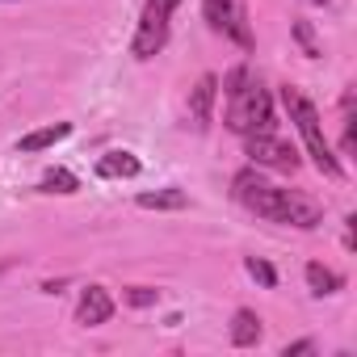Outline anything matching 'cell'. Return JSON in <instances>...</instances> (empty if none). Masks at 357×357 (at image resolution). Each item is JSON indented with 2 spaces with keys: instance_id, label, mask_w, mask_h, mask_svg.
<instances>
[{
  "instance_id": "cell-7",
  "label": "cell",
  "mask_w": 357,
  "mask_h": 357,
  "mask_svg": "<svg viewBox=\"0 0 357 357\" xmlns=\"http://www.w3.org/2000/svg\"><path fill=\"white\" fill-rule=\"evenodd\" d=\"M109 315H114V298H109L105 286H89V290H80L76 324H84V328H101V324H109Z\"/></svg>"
},
{
  "instance_id": "cell-11",
  "label": "cell",
  "mask_w": 357,
  "mask_h": 357,
  "mask_svg": "<svg viewBox=\"0 0 357 357\" xmlns=\"http://www.w3.org/2000/svg\"><path fill=\"white\" fill-rule=\"evenodd\" d=\"M307 286H311V294H336V290H344V278L336 273V269H328V265H319V261H311L307 265Z\"/></svg>"
},
{
  "instance_id": "cell-17",
  "label": "cell",
  "mask_w": 357,
  "mask_h": 357,
  "mask_svg": "<svg viewBox=\"0 0 357 357\" xmlns=\"http://www.w3.org/2000/svg\"><path fill=\"white\" fill-rule=\"evenodd\" d=\"M294 353H315V340H294L282 349V357H294Z\"/></svg>"
},
{
  "instance_id": "cell-3",
  "label": "cell",
  "mask_w": 357,
  "mask_h": 357,
  "mask_svg": "<svg viewBox=\"0 0 357 357\" xmlns=\"http://www.w3.org/2000/svg\"><path fill=\"white\" fill-rule=\"evenodd\" d=\"M282 105H286V114H290V122L298 126V135H303V143H307V155H311V164L324 172V176H344V168H340V160L332 155V147H328V139H324V122H319V109L298 93V89H282Z\"/></svg>"
},
{
  "instance_id": "cell-15",
  "label": "cell",
  "mask_w": 357,
  "mask_h": 357,
  "mask_svg": "<svg viewBox=\"0 0 357 357\" xmlns=\"http://www.w3.org/2000/svg\"><path fill=\"white\" fill-rule=\"evenodd\" d=\"M248 273H252L261 286H278V273H273V265H269V261H261V257H248Z\"/></svg>"
},
{
  "instance_id": "cell-14",
  "label": "cell",
  "mask_w": 357,
  "mask_h": 357,
  "mask_svg": "<svg viewBox=\"0 0 357 357\" xmlns=\"http://www.w3.org/2000/svg\"><path fill=\"white\" fill-rule=\"evenodd\" d=\"M38 190L43 194H76L80 181H76V172H68V168H51L43 181H38Z\"/></svg>"
},
{
  "instance_id": "cell-8",
  "label": "cell",
  "mask_w": 357,
  "mask_h": 357,
  "mask_svg": "<svg viewBox=\"0 0 357 357\" xmlns=\"http://www.w3.org/2000/svg\"><path fill=\"white\" fill-rule=\"evenodd\" d=\"M215 97H219V80H215V76H202V80L194 84V93H190V118H194V126H198V130H206V126H211Z\"/></svg>"
},
{
  "instance_id": "cell-9",
  "label": "cell",
  "mask_w": 357,
  "mask_h": 357,
  "mask_svg": "<svg viewBox=\"0 0 357 357\" xmlns=\"http://www.w3.org/2000/svg\"><path fill=\"white\" fill-rule=\"evenodd\" d=\"M139 155H130V151H105L101 160H97V176H105V181H122V176H139Z\"/></svg>"
},
{
  "instance_id": "cell-18",
  "label": "cell",
  "mask_w": 357,
  "mask_h": 357,
  "mask_svg": "<svg viewBox=\"0 0 357 357\" xmlns=\"http://www.w3.org/2000/svg\"><path fill=\"white\" fill-rule=\"evenodd\" d=\"M298 43L307 47V55H311V59L319 55V51H315V43H311V30H307V26H298Z\"/></svg>"
},
{
  "instance_id": "cell-19",
  "label": "cell",
  "mask_w": 357,
  "mask_h": 357,
  "mask_svg": "<svg viewBox=\"0 0 357 357\" xmlns=\"http://www.w3.org/2000/svg\"><path fill=\"white\" fill-rule=\"evenodd\" d=\"M315 5H328V0H315Z\"/></svg>"
},
{
  "instance_id": "cell-1",
  "label": "cell",
  "mask_w": 357,
  "mask_h": 357,
  "mask_svg": "<svg viewBox=\"0 0 357 357\" xmlns=\"http://www.w3.org/2000/svg\"><path fill=\"white\" fill-rule=\"evenodd\" d=\"M231 185H236V202H240L244 211H252L257 219H265V223H282V227H298V231H315V227L324 223V211H319L311 198L265 181L257 168L236 172Z\"/></svg>"
},
{
  "instance_id": "cell-13",
  "label": "cell",
  "mask_w": 357,
  "mask_h": 357,
  "mask_svg": "<svg viewBox=\"0 0 357 357\" xmlns=\"http://www.w3.org/2000/svg\"><path fill=\"white\" fill-rule=\"evenodd\" d=\"M139 206L143 211H185L190 198L181 190H155V194H139Z\"/></svg>"
},
{
  "instance_id": "cell-12",
  "label": "cell",
  "mask_w": 357,
  "mask_h": 357,
  "mask_svg": "<svg viewBox=\"0 0 357 357\" xmlns=\"http://www.w3.org/2000/svg\"><path fill=\"white\" fill-rule=\"evenodd\" d=\"M68 135H72V122H59V126H43V130L26 135V139L17 143V151H43V147H55V143H63Z\"/></svg>"
},
{
  "instance_id": "cell-4",
  "label": "cell",
  "mask_w": 357,
  "mask_h": 357,
  "mask_svg": "<svg viewBox=\"0 0 357 357\" xmlns=\"http://www.w3.org/2000/svg\"><path fill=\"white\" fill-rule=\"evenodd\" d=\"M176 5H181V0H147V5H143L139 26H135V38H130V55L135 59H151V55L164 51Z\"/></svg>"
},
{
  "instance_id": "cell-2",
  "label": "cell",
  "mask_w": 357,
  "mask_h": 357,
  "mask_svg": "<svg viewBox=\"0 0 357 357\" xmlns=\"http://www.w3.org/2000/svg\"><path fill=\"white\" fill-rule=\"evenodd\" d=\"M227 93V130L236 135H269L273 130V101H269V89L248 72V68H236L223 84Z\"/></svg>"
},
{
  "instance_id": "cell-16",
  "label": "cell",
  "mask_w": 357,
  "mask_h": 357,
  "mask_svg": "<svg viewBox=\"0 0 357 357\" xmlns=\"http://www.w3.org/2000/svg\"><path fill=\"white\" fill-rule=\"evenodd\" d=\"M155 298H160V290H151V286H130L126 290V303L130 307H151Z\"/></svg>"
},
{
  "instance_id": "cell-5",
  "label": "cell",
  "mask_w": 357,
  "mask_h": 357,
  "mask_svg": "<svg viewBox=\"0 0 357 357\" xmlns=\"http://www.w3.org/2000/svg\"><path fill=\"white\" fill-rule=\"evenodd\" d=\"M202 17L215 34L231 38L236 47H252V26H248V0H202Z\"/></svg>"
},
{
  "instance_id": "cell-6",
  "label": "cell",
  "mask_w": 357,
  "mask_h": 357,
  "mask_svg": "<svg viewBox=\"0 0 357 357\" xmlns=\"http://www.w3.org/2000/svg\"><path fill=\"white\" fill-rule=\"evenodd\" d=\"M244 151L252 155V164H265V168H278V172H294V168H298L294 147L282 143L273 130H269V135H248V139H244Z\"/></svg>"
},
{
  "instance_id": "cell-10",
  "label": "cell",
  "mask_w": 357,
  "mask_h": 357,
  "mask_svg": "<svg viewBox=\"0 0 357 357\" xmlns=\"http://www.w3.org/2000/svg\"><path fill=\"white\" fill-rule=\"evenodd\" d=\"M257 340H261V315L248 311V307H240V311L231 315V344H236V349H252Z\"/></svg>"
}]
</instances>
